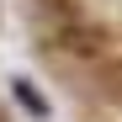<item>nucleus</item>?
Instances as JSON below:
<instances>
[{"mask_svg": "<svg viewBox=\"0 0 122 122\" xmlns=\"http://www.w3.org/2000/svg\"><path fill=\"white\" fill-rule=\"evenodd\" d=\"M53 48L69 53V58H106L112 53V32L96 27V21H64L53 32Z\"/></svg>", "mask_w": 122, "mask_h": 122, "instance_id": "obj_1", "label": "nucleus"}, {"mask_svg": "<svg viewBox=\"0 0 122 122\" xmlns=\"http://www.w3.org/2000/svg\"><path fill=\"white\" fill-rule=\"evenodd\" d=\"M16 101H21V106H27L32 117H48V101L32 90V80H16Z\"/></svg>", "mask_w": 122, "mask_h": 122, "instance_id": "obj_2", "label": "nucleus"}, {"mask_svg": "<svg viewBox=\"0 0 122 122\" xmlns=\"http://www.w3.org/2000/svg\"><path fill=\"white\" fill-rule=\"evenodd\" d=\"M101 90H106L112 101H122V53L112 58V64H106V69H101Z\"/></svg>", "mask_w": 122, "mask_h": 122, "instance_id": "obj_3", "label": "nucleus"}, {"mask_svg": "<svg viewBox=\"0 0 122 122\" xmlns=\"http://www.w3.org/2000/svg\"><path fill=\"white\" fill-rule=\"evenodd\" d=\"M43 11H53V16H64V21H74V11H80V0H37Z\"/></svg>", "mask_w": 122, "mask_h": 122, "instance_id": "obj_4", "label": "nucleus"}, {"mask_svg": "<svg viewBox=\"0 0 122 122\" xmlns=\"http://www.w3.org/2000/svg\"><path fill=\"white\" fill-rule=\"evenodd\" d=\"M90 122H122V112H96Z\"/></svg>", "mask_w": 122, "mask_h": 122, "instance_id": "obj_5", "label": "nucleus"}]
</instances>
